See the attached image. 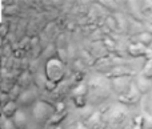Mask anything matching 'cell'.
Segmentation results:
<instances>
[{"label":"cell","instance_id":"10","mask_svg":"<svg viewBox=\"0 0 152 129\" xmlns=\"http://www.w3.org/2000/svg\"><path fill=\"white\" fill-rule=\"evenodd\" d=\"M34 100H35V95L31 92V91H26V92H23L20 96V103L24 104V105L31 104Z\"/></svg>","mask_w":152,"mask_h":129},{"label":"cell","instance_id":"16","mask_svg":"<svg viewBox=\"0 0 152 129\" xmlns=\"http://www.w3.org/2000/svg\"><path fill=\"white\" fill-rule=\"evenodd\" d=\"M107 25L110 27L111 29H116V28H118V25H116V20L113 17H111V16H110V17H107Z\"/></svg>","mask_w":152,"mask_h":129},{"label":"cell","instance_id":"3","mask_svg":"<svg viewBox=\"0 0 152 129\" xmlns=\"http://www.w3.org/2000/svg\"><path fill=\"white\" fill-rule=\"evenodd\" d=\"M50 115H51L50 105H47L45 103H42V101L36 103V105H35V108H34V116L37 121H44L45 119L50 117Z\"/></svg>","mask_w":152,"mask_h":129},{"label":"cell","instance_id":"14","mask_svg":"<svg viewBox=\"0 0 152 129\" xmlns=\"http://www.w3.org/2000/svg\"><path fill=\"white\" fill-rule=\"evenodd\" d=\"M75 104H76V107H79V108H81L83 105H86V99H84V96H76Z\"/></svg>","mask_w":152,"mask_h":129},{"label":"cell","instance_id":"11","mask_svg":"<svg viewBox=\"0 0 152 129\" xmlns=\"http://www.w3.org/2000/svg\"><path fill=\"white\" fill-rule=\"evenodd\" d=\"M137 41L144 44V45H150L152 43V35L147 31L142 32V33H139V36H137Z\"/></svg>","mask_w":152,"mask_h":129},{"label":"cell","instance_id":"19","mask_svg":"<svg viewBox=\"0 0 152 129\" xmlns=\"http://www.w3.org/2000/svg\"><path fill=\"white\" fill-rule=\"evenodd\" d=\"M145 27H147V32H150V33L152 35V23L145 24Z\"/></svg>","mask_w":152,"mask_h":129},{"label":"cell","instance_id":"15","mask_svg":"<svg viewBox=\"0 0 152 129\" xmlns=\"http://www.w3.org/2000/svg\"><path fill=\"white\" fill-rule=\"evenodd\" d=\"M104 43H105V48H108L110 51H115L116 47H115V43L112 41V40L110 39V37H107V39H104Z\"/></svg>","mask_w":152,"mask_h":129},{"label":"cell","instance_id":"1","mask_svg":"<svg viewBox=\"0 0 152 129\" xmlns=\"http://www.w3.org/2000/svg\"><path fill=\"white\" fill-rule=\"evenodd\" d=\"M45 75H47L50 81H53V83L60 81L64 75V67L61 60H59V59L48 60L47 65H45Z\"/></svg>","mask_w":152,"mask_h":129},{"label":"cell","instance_id":"8","mask_svg":"<svg viewBox=\"0 0 152 129\" xmlns=\"http://www.w3.org/2000/svg\"><path fill=\"white\" fill-rule=\"evenodd\" d=\"M12 121L15 124V127L18 129H24L27 127V117H26V113L23 111H18L16 115L12 117Z\"/></svg>","mask_w":152,"mask_h":129},{"label":"cell","instance_id":"12","mask_svg":"<svg viewBox=\"0 0 152 129\" xmlns=\"http://www.w3.org/2000/svg\"><path fill=\"white\" fill-rule=\"evenodd\" d=\"M64 116H66V112H61V113H55V116L51 117L50 124H58V122H60V119H63Z\"/></svg>","mask_w":152,"mask_h":129},{"label":"cell","instance_id":"18","mask_svg":"<svg viewBox=\"0 0 152 129\" xmlns=\"http://www.w3.org/2000/svg\"><path fill=\"white\" fill-rule=\"evenodd\" d=\"M75 129H88V127H87L86 124H83V122H77Z\"/></svg>","mask_w":152,"mask_h":129},{"label":"cell","instance_id":"7","mask_svg":"<svg viewBox=\"0 0 152 129\" xmlns=\"http://www.w3.org/2000/svg\"><path fill=\"white\" fill-rule=\"evenodd\" d=\"M134 72L129 71V69H126L124 67L119 65V67H112V71L108 72L107 76L111 77V79H115V77H123V76H128V75H132Z\"/></svg>","mask_w":152,"mask_h":129},{"label":"cell","instance_id":"9","mask_svg":"<svg viewBox=\"0 0 152 129\" xmlns=\"http://www.w3.org/2000/svg\"><path fill=\"white\" fill-rule=\"evenodd\" d=\"M16 112H18V105H16L15 101H10L8 104H5L4 108H3V115H4L5 117H13L16 115Z\"/></svg>","mask_w":152,"mask_h":129},{"label":"cell","instance_id":"21","mask_svg":"<svg viewBox=\"0 0 152 129\" xmlns=\"http://www.w3.org/2000/svg\"><path fill=\"white\" fill-rule=\"evenodd\" d=\"M150 48H151V49H152V43H151V44H150Z\"/></svg>","mask_w":152,"mask_h":129},{"label":"cell","instance_id":"5","mask_svg":"<svg viewBox=\"0 0 152 129\" xmlns=\"http://www.w3.org/2000/svg\"><path fill=\"white\" fill-rule=\"evenodd\" d=\"M147 45L142 44V43H134V44H129L128 47V53L134 57H137V56H144L145 52H147Z\"/></svg>","mask_w":152,"mask_h":129},{"label":"cell","instance_id":"2","mask_svg":"<svg viewBox=\"0 0 152 129\" xmlns=\"http://www.w3.org/2000/svg\"><path fill=\"white\" fill-rule=\"evenodd\" d=\"M111 81H112V87L115 88V91H118L120 95H126L127 92H129L132 84H134L128 76L115 77V79H111Z\"/></svg>","mask_w":152,"mask_h":129},{"label":"cell","instance_id":"4","mask_svg":"<svg viewBox=\"0 0 152 129\" xmlns=\"http://www.w3.org/2000/svg\"><path fill=\"white\" fill-rule=\"evenodd\" d=\"M139 97H140V92H139V89L136 88V84H132L129 92H127L126 95H120L119 96V100H120L121 103L135 104V103L139 101Z\"/></svg>","mask_w":152,"mask_h":129},{"label":"cell","instance_id":"6","mask_svg":"<svg viewBox=\"0 0 152 129\" xmlns=\"http://www.w3.org/2000/svg\"><path fill=\"white\" fill-rule=\"evenodd\" d=\"M150 87H151V80H150V77L144 76V75H140V76L136 79V88L139 89L140 93L148 92Z\"/></svg>","mask_w":152,"mask_h":129},{"label":"cell","instance_id":"22","mask_svg":"<svg viewBox=\"0 0 152 129\" xmlns=\"http://www.w3.org/2000/svg\"><path fill=\"white\" fill-rule=\"evenodd\" d=\"M58 129H59V128H58Z\"/></svg>","mask_w":152,"mask_h":129},{"label":"cell","instance_id":"20","mask_svg":"<svg viewBox=\"0 0 152 129\" xmlns=\"http://www.w3.org/2000/svg\"><path fill=\"white\" fill-rule=\"evenodd\" d=\"M144 128V125H137V124H134V127H132V129H143Z\"/></svg>","mask_w":152,"mask_h":129},{"label":"cell","instance_id":"17","mask_svg":"<svg viewBox=\"0 0 152 129\" xmlns=\"http://www.w3.org/2000/svg\"><path fill=\"white\" fill-rule=\"evenodd\" d=\"M55 85H56V83L50 81V80H48V81L45 83V87H47V89H48V91H52V89H55Z\"/></svg>","mask_w":152,"mask_h":129},{"label":"cell","instance_id":"13","mask_svg":"<svg viewBox=\"0 0 152 129\" xmlns=\"http://www.w3.org/2000/svg\"><path fill=\"white\" fill-rule=\"evenodd\" d=\"M143 117H144V128L152 129V115L144 113L143 115Z\"/></svg>","mask_w":152,"mask_h":129}]
</instances>
